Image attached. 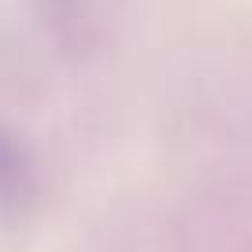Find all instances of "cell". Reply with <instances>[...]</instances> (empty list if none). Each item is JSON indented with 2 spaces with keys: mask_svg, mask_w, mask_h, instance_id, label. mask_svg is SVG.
<instances>
[]
</instances>
